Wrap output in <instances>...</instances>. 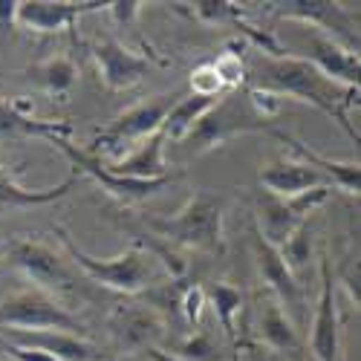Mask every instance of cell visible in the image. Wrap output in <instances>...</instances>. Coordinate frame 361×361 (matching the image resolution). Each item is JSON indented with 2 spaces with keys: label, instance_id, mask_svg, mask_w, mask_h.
<instances>
[{
  "label": "cell",
  "instance_id": "6da1fadb",
  "mask_svg": "<svg viewBox=\"0 0 361 361\" xmlns=\"http://www.w3.org/2000/svg\"><path fill=\"white\" fill-rule=\"evenodd\" d=\"M257 73H260V81L266 90H272L281 99L289 96V99L318 107L321 113L333 116L341 128H347L355 136V130L347 122V107L353 104V99H358L355 87H341L336 81H329L307 58H292V55L257 58Z\"/></svg>",
  "mask_w": 361,
  "mask_h": 361
},
{
  "label": "cell",
  "instance_id": "7a4b0ae2",
  "mask_svg": "<svg viewBox=\"0 0 361 361\" xmlns=\"http://www.w3.org/2000/svg\"><path fill=\"white\" fill-rule=\"evenodd\" d=\"M223 212L226 200L214 191H197L173 217L168 220H147L159 237L176 246L197 249V252H220L223 249Z\"/></svg>",
  "mask_w": 361,
  "mask_h": 361
},
{
  "label": "cell",
  "instance_id": "3957f363",
  "mask_svg": "<svg viewBox=\"0 0 361 361\" xmlns=\"http://www.w3.org/2000/svg\"><path fill=\"white\" fill-rule=\"evenodd\" d=\"M61 240H64L73 263L81 269V272L90 281H96V283H102L113 292L136 295V292L147 289L150 281L157 278V257L150 255L145 246H133L122 255H116V257H93L84 249H78L67 231H61Z\"/></svg>",
  "mask_w": 361,
  "mask_h": 361
},
{
  "label": "cell",
  "instance_id": "277c9868",
  "mask_svg": "<svg viewBox=\"0 0 361 361\" xmlns=\"http://www.w3.org/2000/svg\"><path fill=\"white\" fill-rule=\"evenodd\" d=\"M0 329H9V333H47V329H55V333L81 336L84 324L75 315H70L52 295L41 289H23L0 304Z\"/></svg>",
  "mask_w": 361,
  "mask_h": 361
},
{
  "label": "cell",
  "instance_id": "5b68a950",
  "mask_svg": "<svg viewBox=\"0 0 361 361\" xmlns=\"http://www.w3.org/2000/svg\"><path fill=\"white\" fill-rule=\"evenodd\" d=\"M263 128H269V122L255 116V110L249 107V99H240L237 93H226L194 125V130L188 133L185 142H191V150L202 154V150H212L240 133H252V130H263Z\"/></svg>",
  "mask_w": 361,
  "mask_h": 361
},
{
  "label": "cell",
  "instance_id": "8992f818",
  "mask_svg": "<svg viewBox=\"0 0 361 361\" xmlns=\"http://www.w3.org/2000/svg\"><path fill=\"white\" fill-rule=\"evenodd\" d=\"M329 191L333 188L324 185V188H312L307 194L289 197V200L272 197V194L260 197V202H257V234L266 240L269 246L281 249L300 226L310 223V214L321 202H326Z\"/></svg>",
  "mask_w": 361,
  "mask_h": 361
},
{
  "label": "cell",
  "instance_id": "52a82bcc",
  "mask_svg": "<svg viewBox=\"0 0 361 361\" xmlns=\"http://www.w3.org/2000/svg\"><path fill=\"white\" fill-rule=\"evenodd\" d=\"M52 145H58L67 154V159L75 165L78 173H87L93 176L96 183L102 185V191H107L110 197L122 200V202H136V200H145V197H154L159 194L162 188H168L179 173H168V176H159V179H128V176H116L107 162H102L93 150H78L70 139H55Z\"/></svg>",
  "mask_w": 361,
  "mask_h": 361
},
{
  "label": "cell",
  "instance_id": "ba28073f",
  "mask_svg": "<svg viewBox=\"0 0 361 361\" xmlns=\"http://www.w3.org/2000/svg\"><path fill=\"white\" fill-rule=\"evenodd\" d=\"M183 99V93H165V96H154L147 102L133 104L130 110L118 113L113 122L102 130L99 136V147L104 150H118L122 145H133V142H145L147 136H154L162 130L165 116L171 113V107Z\"/></svg>",
  "mask_w": 361,
  "mask_h": 361
},
{
  "label": "cell",
  "instance_id": "9c48e42d",
  "mask_svg": "<svg viewBox=\"0 0 361 361\" xmlns=\"http://www.w3.org/2000/svg\"><path fill=\"white\" fill-rule=\"evenodd\" d=\"M9 263L23 272L41 292H67L73 289V272L67 260H61L55 249L38 243V240H23L9 252Z\"/></svg>",
  "mask_w": 361,
  "mask_h": 361
},
{
  "label": "cell",
  "instance_id": "30bf717a",
  "mask_svg": "<svg viewBox=\"0 0 361 361\" xmlns=\"http://www.w3.org/2000/svg\"><path fill=\"white\" fill-rule=\"evenodd\" d=\"M310 350L315 361H338L341 350V321H338V300H336V281L329 272V260H321V298L312 318Z\"/></svg>",
  "mask_w": 361,
  "mask_h": 361
},
{
  "label": "cell",
  "instance_id": "8fae6325",
  "mask_svg": "<svg viewBox=\"0 0 361 361\" xmlns=\"http://www.w3.org/2000/svg\"><path fill=\"white\" fill-rule=\"evenodd\" d=\"M255 260H257V272H260L263 283L283 307V312L286 315L300 312V307H304V292H300V283L295 281V272L286 266L281 249L269 246L260 234H255Z\"/></svg>",
  "mask_w": 361,
  "mask_h": 361
},
{
  "label": "cell",
  "instance_id": "7c38bea8",
  "mask_svg": "<svg viewBox=\"0 0 361 361\" xmlns=\"http://www.w3.org/2000/svg\"><path fill=\"white\" fill-rule=\"evenodd\" d=\"M93 61L99 67L104 87L113 90V93L130 90L133 84H139L147 75V58L136 55L133 49H128L125 44H118L113 38L99 41L93 47Z\"/></svg>",
  "mask_w": 361,
  "mask_h": 361
},
{
  "label": "cell",
  "instance_id": "4fadbf2b",
  "mask_svg": "<svg viewBox=\"0 0 361 361\" xmlns=\"http://www.w3.org/2000/svg\"><path fill=\"white\" fill-rule=\"evenodd\" d=\"M307 61L321 70L329 81H336L341 87H355L358 90V52H353L350 47H341L333 35H324V32H312L310 38V58Z\"/></svg>",
  "mask_w": 361,
  "mask_h": 361
},
{
  "label": "cell",
  "instance_id": "5bb4252c",
  "mask_svg": "<svg viewBox=\"0 0 361 361\" xmlns=\"http://www.w3.org/2000/svg\"><path fill=\"white\" fill-rule=\"evenodd\" d=\"M9 341L18 347L47 353L58 361H107L102 350L96 344H90L87 338L70 336V333H55V329H47V333H9Z\"/></svg>",
  "mask_w": 361,
  "mask_h": 361
},
{
  "label": "cell",
  "instance_id": "9a60e30c",
  "mask_svg": "<svg viewBox=\"0 0 361 361\" xmlns=\"http://www.w3.org/2000/svg\"><path fill=\"white\" fill-rule=\"evenodd\" d=\"M104 4H49V0H26L18 4L15 23L32 29V32H61V29L73 26L78 15L93 12Z\"/></svg>",
  "mask_w": 361,
  "mask_h": 361
},
{
  "label": "cell",
  "instance_id": "2e32d148",
  "mask_svg": "<svg viewBox=\"0 0 361 361\" xmlns=\"http://www.w3.org/2000/svg\"><path fill=\"white\" fill-rule=\"evenodd\" d=\"M260 185L266 188V194H272V197H300V194H307L312 188H324L326 185V179L310 168L307 162H272V165H266L260 171Z\"/></svg>",
  "mask_w": 361,
  "mask_h": 361
},
{
  "label": "cell",
  "instance_id": "e0dca14e",
  "mask_svg": "<svg viewBox=\"0 0 361 361\" xmlns=\"http://www.w3.org/2000/svg\"><path fill=\"white\" fill-rule=\"evenodd\" d=\"M165 133H154L145 142H139L133 147V154L118 159L113 165H107L116 176H128V179H159L168 176V165H165Z\"/></svg>",
  "mask_w": 361,
  "mask_h": 361
},
{
  "label": "cell",
  "instance_id": "ac0fdd59",
  "mask_svg": "<svg viewBox=\"0 0 361 361\" xmlns=\"http://www.w3.org/2000/svg\"><path fill=\"white\" fill-rule=\"evenodd\" d=\"M75 188V176L64 179L55 188H23L9 171L0 165V208H35V205H49L64 200Z\"/></svg>",
  "mask_w": 361,
  "mask_h": 361
},
{
  "label": "cell",
  "instance_id": "d6986e66",
  "mask_svg": "<svg viewBox=\"0 0 361 361\" xmlns=\"http://www.w3.org/2000/svg\"><path fill=\"white\" fill-rule=\"evenodd\" d=\"M286 145H292L300 157H304V162L310 165V168H315L321 176L326 173V176H333V185L336 188H341L344 194H350V197H358V191H361V171H358V162H333V159H324V157H318L315 150H310L300 139H292L289 133H278Z\"/></svg>",
  "mask_w": 361,
  "mask_h": 361
},
{
  "label": "cell",
  "instance_id": "ffe728a7",
  "mask_svg": "<svg viewBox=\"0 0 361 361\" xmlns=\"http://www.w3.org/2000/svg\"><path fill=\"white\" fill-rule=\"evenodd\" d=\"M0 133H12V136H44L49 142L55 139H70L73 128L67 122H41L26 113H18L12 104L0 102Z\"/></svg>",
  "mask_w": 361,
  "mask_h": 361
},
{
  "label": "cell",
  "instance_id": "44dd1931",
  "mask_svg": "<svg viewBox=\"0 0 361 361\" xmlns=\"http://www.w3.org/2000/svg\"><path fill=\"white\" fill-rule=\"evenodd\" d=\"M220 99H202V96H183L173 107L171 113L165 116L162 122V133L168 142H185L188 133L194 130V125L200 122V118L212 110Z\"/></svg>",
  "mask_w": 361,
  "mask_h": 361
},
{
  "label": "cell",
  "instance_id": "7402d4cb",
  "mask_svg": "<svg viewBox=\"0 0 361 361\" xmlns=\"http://www.w3.org/2000/svg\"><path fill=\"white\" fill-rule=\"evenodd\" d=\"M260 333H263V341L272 350L295 353V347H298V341H295V324H292V318L283 312V307L278 304L275 298H269L266 307H263Z\"/></svg>",
  "mask_w": 361,
  "mask_h": 361
},
{
  "label": "cell",
  "instance_id": "603a6c76",
  "mask_svg": "<svg viewBox=\"0 0 361 361\" xmlns=\"http://www.w3.org/2000/svg\"><path fill=\"white\" fill-rule=\"evenodd\" d=\"M35 75H38V81H41V87L47 90V93L64 96L67 90L75 84L78 70H75V64L70 61V58L58 55V58H49V61L38 64V67H35Z\"/></svg>",
  "mask_w": 361,
  "mask_h": 361
},
{
  "label": "cell",
  "instance_id": "cb8c5ba5",
  "mask_svg": "<svg viewBox=\"0 0 361 361\" xmlns=\"http://www.w3.org/2000/svg\"><path fill=\"white\" fill-rule=\"evenodd\" d=\"M212 307H214V315L223 326V333L228 338H234V318L240 312V307H243V298H240V292L228 283H214L212 286Z\"/></svg>",
  "mask_w": 361,
  "mask_h": 361
},
{
  "label": "cell",
  "instance_id": "d4e9b609",
  "mask_svg": "<svg viewBox=\"0 0 361 361\" xmlns=\"http://www.w3.org/2000/svg\"><path fill=\"white\" fill-rule=\"evenodd\" d=\"M278 15L283 18H298L307 23H321L324 18L336 15V4H321V0H292V4H278Z\"/></svg>",
  "mask_w": 361,
  "mask_h": 361
},
{
  "label": "cell",
  "instance_id": "484cf974",
  "mask_svg": "<svg viewBox=\"0 0 361 361\" xmlns=\"http://www.w3.org/2000/svg\"><path fill=\"white\" fill-rule=\"evenodd\" d=\"M281 255L286 260V266L292 269V272H298L300 266H307L310 255H312V240H310V223L300 226L286 243L281 246Z\"/></svg>",
  "mask_w": 361,
  "mask_h": 361
},
{
  "label": "cell",
  "instance_id": "4316f807",
  "mask_svg": "<svg viewBox=\"0 0 361 361\" xmlns=\"http://www.w3.org/2000/svg\"><path fill=\"white\" fill-rule=\"evenodd\" d=\"M212 67H214V73H217V78H220V84H223V90L226 93H234V90L246 81V67H243V58H240L237 52H223V55H217V61H212Z\"/></svg>",
  "mask_w": 361,
  "mask_h": 361
},
{
  "label": "cell",
  "instance_id": "83f0119b",
  "mask_svg": "<svg viewBox=\"0 0 361 361\" xmlns=\"http://www.w3.org/2000/svg\"><path fill=\"white\" fill-rule=\"evenodd\" d=\"M191 96H202V99H223L226 96V90H223L212 61L194 67V73H191Z\"/></svg>",
  "mask_w": 361,
  "mask_h": 361
},
{
  "label": "cell",
  "instance_id": "f1b7e54d",
  "mask_svg": "<svg viewBox=\"0 0 361 361\" xmlns=\"http://www.w3.org/2000/svg\"><path fill=\"white\" fill-rule=\"evenodd\" d=\"M179 307H183L185 321H188L191 326H197L200 318H202V310H205V289H202V286H188V289L183 292V300H179Z\"/></svg>",
  "mask_w": 361,
  "mask_h": 361
},
{
  "label": "cell",
  "instance_id": "f546056e",
  "mask_svg": "<svg viewBox=\"0 0 361 361\" xmlns=\"http://www.w3.org/2000/svg\"><path fill=\"white\" fill-rule=\"evenodd\" d=\"M139 6H142V4H136V0H116V4H107L110 15H113L118 23H130V20L139 15Z\"/></svg>",
  "mask_w": 361,
  "mask_h": 361
},
{
  "label": "cell",
  "instance_id": "4dcf8cb0",
  "mask_svg": "<svg viewBox=\"0 0 361 361\" xmlns=\"http://www.w3.org/2000/svg\"><path fill=\"white\" fill-rule=\"evenodd\" d=\"M18 15V0H0V38L9 32V26L15 23Z\"/></svg>",
  "mask_w": 361,
  "mask_h": 361
},
{
  "label": "cell",
  "instance_id": "1f68e13d",
  "mask_svg": "<svg viewBox=\"0 0 361 361\" xmlns=\"http://www.w3.org/2000/svg\"><path fill=\"white\" fill-rule=\"evenodd\" d=\"M255 361H269V358H263V355H255Z\"/></svg>",
  "mask_w": 361,
  "mask_h": 361
}]
</instances>
